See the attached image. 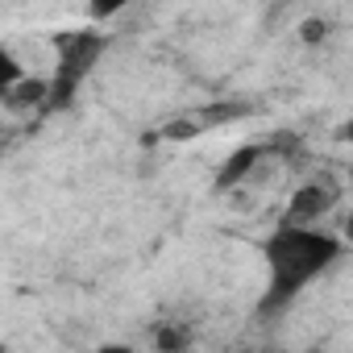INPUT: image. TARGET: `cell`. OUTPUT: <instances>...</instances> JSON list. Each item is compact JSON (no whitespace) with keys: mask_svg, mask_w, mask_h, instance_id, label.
Instances as JSON below:
<instances>
[{"mask_svg":"<svg viewBox=\"0 0 353 353\" xmlns=\"http://www.w3.org/2000/svg\"><path fill=\"white\" fill-rule=\"evenodd\" d=\"M137 0H88V21L92 26H104V21H112V17H121L125 9H133Z\"/></svg>","mask_w":353,"mask_h":353,"instance_id":"6","label":"cell"},{"mask_svg":"<svg viewBox=\"0 0 353 353\" xmlns=\"http://www.w3.org/2000/svg\"><path fill=\"white\" fill-rule=\"evenodd\" d=\"M26 75V67H21V59L13 54V50H5V46H0V96H5L17 79Z\"/></svg>","mask_w":353,"mask_h":353,"instance_id":"7","label":"cell"},{"mask_svg":"<svg viewBox=\"0 0 353 353\" xmlns=\"http://www.w3.org/2000/svg\"><path fill=\"white\" fill-rule=\"evenodd\" d=\"M266 158V145H241L225 166H221V174H216V188L221 192H233L237 183H245L250 174H254V166Z\"/></svg>","mask_w":353,"mask_h":353,"instance_id":"4","label":"cell"},{"mask_svg":"<svg viewBox=\"0 0 353 353\" xmlns=\"http://www.w3.org/2000/svg\"><path fill=\"white\" fill-rule=\"evenodd\" d=\"M108 50V38L100 34V26H79L54 38V71L46 75V100H42V117L67 108L79 96V83L96 71L100 54Z\"/></svg>","mask_w":353,"mask_h":353,"instance_id":"2","label":"cell"},{"mask_svg":"<svg viewBox=\"0 0 353 353\" xmlns=\"http://www.w3.org/2000/svg\"><path fill=\"white\" fill-rule=\"evenodd\" d=\"M42 100H46V79H38V75H21L5 96H0V104L9 112H42Z\"/></svg>","mask_w":353,"mask_h":353,"instance_id":"5","label":"cell"},{"mask_svg":"<svg viewBox=\"0 0 353 353\" xmlns=\"http://www.w3.org/2000/svg\"><path fill=\"white\" fill-rule=\"evenodd\" d=\"M336 204H341V179H336V174H320V179L295 188V196L287 200L283 221H295V225H320Z\"/></svg>","mask_w":353,"mask_h":353,"instance_id":"3","label":"cell"},{"mask_svg":"<svg viewBox=\"0 0 353 353\" xmlns=\"http://www.w3.org/2000/svg\"><path fill=\"white\" fill-rule=\"evenodd\" d=\"M341 254H345V241L336 233H328L324 225L279 221V229L262 241L266 291L258 299V316L274 320V316L291 312L299 303V295L341 262Z\"/></svg>","mask_w":353,"mask_h":353,"instance_id":"1","label":"cell"}]
</instances>
